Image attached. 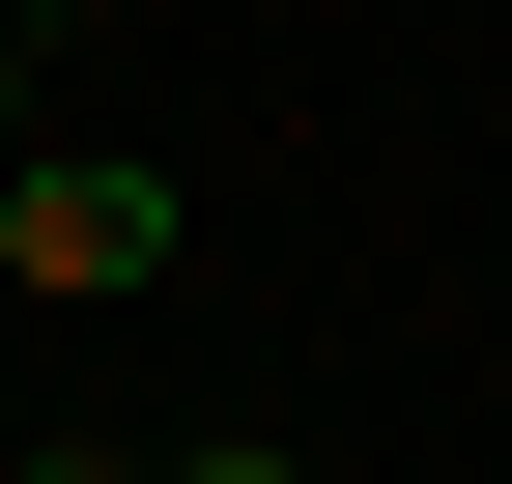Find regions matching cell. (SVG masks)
Returning a JSON list of instances; mask_svg holds the SVG:
<instances>
[{
    "label": "cell",
    "mask_w": 512,
    "mask_h": 484,
    "mask_svg": "<svg viewBox=\"0 0 512 484\" xmlns=\"http://www.w3.org/2000/svg\"><path fill=\"white\" fill-rule=\"evenodd\" d=\"M29 484H171V456H114V428H57V456H29Z\"/></svg>",
    "instance_id": "cell-2"
},
{
    "label": "cell",
    "mask_w": 512,
    "mask_h": 484,
    "mask_svg": "<svg viewBox=\"0 0 512 484\" xmlns=\"http://www.w3.org/2000/svg\"><path fill=\"white\" fill-rule=\"evenodd\" d=\"M0 171H29V29H0Z\"/></svg>",
    "instance_id": "cell-4"
},
{
    "label": "cell",
    "mask_w": 512,
    "mask_h": 484,
    "mask_svg": "<svg viewBox=\"0 0 512 484\" xmlns=\"http://www.w3.org/2000/svg\"><path fill=\"white\" fill-rule=\"evenodd\" d=\"M0 285H57V314L171 285V143H29L0 171Z\"/></svg>",
    "instance_id": "cell-1"
},
{
    "label": "cell",
    "mask_w": 512,
    "mask_h": 484,
    "mask_svg": "<svg viewBox=\"0 0 512 484\" xmlns=\"http://www.w3.org/2000/svg\"><path fill=\"white\" fill-rule=\"evenodd\" d=\"M171 484H313V456H256V428H228V456H171Z\"/></svg>",
    "instance_id": "cell-3"
}]
</instances>
